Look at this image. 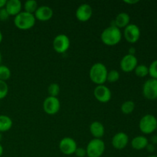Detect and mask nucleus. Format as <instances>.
Segmentation results:
<instances>
[{"label":"nucleus","instance_id":"dca6fc26","mask_svg":"<svg viewBox=\"0 0 157 157\" xmlns=\"http://www.w3.org/2000/svg\"><path fill=\"white\" fill-rule=\"evenodd\" d=\"M5 9L10 16H15L21 12L22 4L20 0H8L6 2Z\"/></svg>","mask_w":157,"mask_h":157},{"label":"nucleus","instance_id":"c85d7f7f","mask_svg":"<svg viewBox=\"0 0 157 157\" xmlns=\"http://www.w3.org/2000/svg\"><path fill=\"white\" fill-rule=\"evenodd\" d=\"M9 17H10V15H9L5 8L0 9V21H6V20L9 19Z\"/></svg>","mask_w":157,"mask_h":157},{"label":"nucleus","instance_id":"aec40b11","mask_svg":"<svg viewBox=\"0 0 157 157\" xmlns=\"http://www.w3.org/2000/svg\"><path fill=\"white\" fill-rule=\"evenodd\" d=\"M12 120L7 115H0V132H7L12 128Z\"/></svg>","mask_w":157,"mask_h":157},{"label":"nucleus","instance_id":"c9c22d12","mask_svg":"<svg viewBox=\"0 0 157 157\" xmlns=\"http://www.w3.org/2000/svg\"><path fill=\"white\" fill-rule=\"evenodd\" d=\"M3 151H4V149H3V147L2 146V144H0V157L2 156Z\"/></svg>","mask_w":157,"mask_h":157},{"label":"nucleus","instance_id":"20e7f679","mask_svg":"<svg viewBox=\"0 0 157 157\" xmlns=\"http://www.w3.org/2000/svg\"><path fill=\"white\" fill-rule=\"evenodd\" d=\"M139 128L144 134H151L157 129V118L153 114H146L140 119Z\"/></svg>","mask_w":157,"mask_h":157},{"label":"nucleus","instance_id":"4c0bfd02","mask_svg":"<svg viewBox=\"0 0 157 157\" xmlns=\"http://www.w3.org/2000/svg\"><path fill=\"white\" fill-rule=\"evenodd\" d=\"M2 59V53H1V51H0V65H1Z\"/></svg>","mask_w":157,"mask_h":157},{"label":"nucleus","instance_id":"0eeeda50","mask_svg":"<svg viewBox=\"0 0 157 157\" xmlns=\"http://www.w3.org/2000/svg\"><path fill=\"white\" fill-rule=\"evenodd\" d=\"M71 41L68 36L64 34H59L53 40V48L56 52L63 54L70 48Z\"/></svg>","mask_w":157,"mask_h":157},{"label":"nucleus","instance_id":"2f4dec72","mask_svg":"<svg viewBox=\"0 0 157 157\" xmlns=\"http://www.w3.org/2000/svg\"><path fill=\"white\" fill-rule=\"evenodd\" d=\"M124 2L129 5H134L139 2L138 0H124Z\"/></svg>","mask_w":157,"mask_h":157},{"label":"nucleus","instance_id":"f8f14e48","mask_svg":"<svg viewBox=\"0 0 157 157\" xmlns=\"http://www.w3.org/2000/svg\"><path fill=\"white\" fill-rule=\"evenodd\" d=\"M92 15H93V9L88 3H83L80 5L75 12V16L77 19L82 22H85L90 20Z\"/></svg>","mask_w":157,"mask_h":157},{"label":"nucleus","instance_id":"473e14b6","mask_svg":"<svg viewBox=\"0 0 157 157\" xmlns=\"http://www.w3.org/2000/svg\"><path fill=\"white\" fill-rule=\"evenodd\" d=\"M151 142H152V144H157V136L156 135H154V136H153L151 137Z\"/></svg>","mask_w":157,"mask_h":157},{"label":"nucleus","instance_id":"f257e3e1","mask_svg":"<svg viewBox=\"0 0 157 157\" xmlns=\"http://www.w3.org/2000/svg\"><path fill=\"white\" fill-rule=\"evenodd\" d=\"M122 38V32L121 29L116 26L110 25L106 28L101 35V39L104 44L113 46L117 44Z\"/></svg>","mask_w":157,"mask_h":157},{"label":"nucleus","instance_id":"412c9836","mask_svg":"<svg viewBox=\"0 0 157 157\" xmlns=\"http://www.w3.org/2000/svg\"><path fill=\"white\" fill-rule=\"evenodd\" d=\"M135 109V103L132 101H127L121 104V112L124 114H130L133 113Z\"/></svg>","mask_w":157,"mask_h":157},{"label":"nucleus","instance_id":"f3484780","mask_svg":"<svg viewBox=\"0 0 157 157\" xmlns=\"http://www.w3.org/2000/svg\"><path fill=\"white\" fill-rule=\"evenodd\" d=\"M90 132L95 139H101L105 133L104 126L100 121H94L90 125Z\"/></svg>","mask_w":157,"mask_h":157},{"label":"nucleus","instance_id":"4468645a","mask_svg":"<svg viewBox=\"0 0 157 157\" xmlns=\"http://www.w3.org/2000/svg\"><path fill=\"white\" fill-rule=\"evenodd\" d=\"M129 143V136L124 132H119L113 136L111 140L112 146L116 150H124Z\"/></svg>","mask_w":157,"mask_h":157},{"label":"nucleus","instance_id":"393cba45","mask_svg":"<svg viewBox=\"0 0 157 157\" xmlns=\"http://www.w3.org/2000/svg\"><path fill=\"white\" fill-rule=\"evenodd\" d=\"M121 78V74L117 70H111L108 71L107 77V81L110 83L117 82Z\"/></svg>","mask_w":157,"mask_h":157},{"label":"nucleus","instance_id":"2eb2a0df","mask_svg":"<svg viewBox=\"0 0 157 157\" xmlns=\"http://www.w3.org/2000/svg\"><path fill=\"white\" fill-rule=\"evenodd\" d=\"M54 12L51 7L48 6H41L37 9L34 15L35 19L41 21H47L53 17Z\"/></svg>","mask_w":157,"mask_h":157},{"label":"nucleus","instance_id":"b1692460","mask_svg":"<svg viewBox=\"0 0 157 157\" xmlns=\"http://www.w3.org/2000/svg\"><path fill=\"white\" fill-rule=\"evenodd\" d=\"M12 72L9 67L6 65H0V80L3 81H6L11 78Z\"/></svg>","mask_w":157,"mask_h":157},{"label":"nucleus","instance_id":"c756f323","mask_svg":"<svg viewBox=\"0 0 157 157\" xmlns=\"http://www.w3.org/2000/svg\"><path fill=\"white\" fill-rule=\"evenodd\" d=\"M75 154L78 157H85L87 156V152H86V149L83 148V147H78L75 150Z\"/></svg>","mask_w":157,"mask_h":157},{"label":"nucleus","instance_id":"7ed1b4c3","mask_svg":"<svg viewBox=\"0 0 157 157\" xmlns=\"http://www.w3.org/2000/svg\"><path fill=\"white\" fill-rule=\"evenodd\" d=\"M35 21L36 19L34 14L28 13L25 11H21L14 18V25L15 27L21 30H28L32 29L35 25Z\"/></svg>","mask_w":157,"mask_h":157},{"label":"nucleus","instance_id":"9d476101","mask_svg":"<svg viewBox=\"0 0 157 157\" xmlns=\"http://www.w3.org/2000/svg\"><path fill=\"white\" fill-rule=\"evenodd\" d=\"M138 65V60L135 55H124L120 62V67L124 72L129 73L135 70L136 66Z\"/></svg>","mask_w":157,"mask_h":157},{"label":"nucleus","instance_id":"cd10ccee","mask_svg":"<svg viewBox=\"0 0 157 157\" xmlns=\"http://www.w3.org/2000/svg\"><path fill=\"white\" fill-rule=\"evenodd\" d=\"M149 75L151 78L157 80V59L153 61L149 66Z\"/></svg>","mask_w":157,"mask_h":157},{"label":"nucleus","instance_id":"5701e85b","mask_svg":"<svg viewBox=\"0 0 157 157\" xmlns=\"http://www.w3.org/2000/svg\"><path fill=\"white\" fill-rule=\"evenodd\" d=\"M134 72L137 77L144 78L149 75V67L145 64H138L135 68Z\"/></svg>","mask_w":157,"mask_h":157},{"label":"nucleus","instance_id":"58836bf2","mask_svg":"<svg viewBox=\"0 0 157 157\" xmlns=\"http://www.w3.org/2000/svg\"><path fill=\"white\" fill-rule=\"evenodd\" d=\"M147 157H157V156H156V155H150V156H149Z\"/></svg>","mask_w":157,"mask_h":157},{"label":"nucleus","instance_id":"423d86ee","mask_svg":"<svg viewBox=\"0 0 157 157\" xmlns=\"http://www.w3.org/2000/svg\"><path fill=\"white\" fill-rule=\"evenodd\" d=\"M143 94L147 100L154 101L157 99V80L150 78L143 85Z\"/></svg>","mask_w":157,"mask_h":157},{"label":"nucleus","instance_id":"a211bd4d","mask_svg":"<svg viewBox=\"0 0 157 157\" xmlns=\"http://www.w3.org/2000/svg\"><path fill=\"white\" fill-rule=\"evenodd\" d=\"M130 15L127 13V12H121L118 14L115 18L114 21H113V24L111 25L116 26L118 29H125L129 24H130Z\"/></svg>","mask_w":157,"mask_h":157},{"label":"nucleus","instance_id":"ea45409f","mask_svg":"<svg viewBox=\"0 0 157 157\" xmlns=\"http://www.w3.org/2000/svg\"><path fill=\"white\" fill-rule=\"evenodd\" d=\"M2 133L0 132V141L2 140Z\"/></svg>","mask_w":157,"mask_h":157},{"label":"nucleus","instance_id":"39448f33","mask_svg":"<svg viewBox=\"0 0 157 157\" xmlns=\"http://www.w3.org/2000/svg\"><path fill=\"white\" fill-rule=\"evenodd\" d=\"M105 151V144L101 139H95L90 141L86 147L87 157H101Z\"/></svg>","mask_w":157,"mask_h":157},{"label":"nucleus","instance_id":"72a5a7b5","mask_svg":"<svg viewBox=\"0 0 157 157\" xmlns=\"http://www.w3.org/2000/svg\"><path fill=\"white\" fill-rule=\"evenodd\" d=\"M135 53H136V49H135L133 47H131L130 49H129L128 54H130V55H135Z\"/></svg>","mask_w":157,"mask_h":157},{"label":"nucleus","instance_id":"bb28decb","mask_svg":"<svg viewBox=\"0 0 157 157\" xmlns=\"http://www.w3.org/2000/svg\"><path fill=\"white\" fill-rule=\"evenodd\" d=\"M9 93V86L6 81L0 80V100H2L6 98Z\"/></svg>","mask_w":157,"mask_h":157},{"label":"nucleus","instance_id":"ddd939ff","mask_svg":"<svg viewBox=\"0 0 157 157\" xmlns=\"http://www.w3.org/2000/svg\"><path fill=\"white\" fill-rule=\"evenodd\" d=\"M78 148L76 141L71 137H64L60 141L59 149L62 153L67 156L75 154V150Z\"/></svg>","mask_w":157,"mask_h":157},{"label":"nucleus","instance_id":"7c9ffc66","mask_svg":"<svg viewBox=\"0 0 157 157\" xmlns=\"http://www.w3.org/2000/svg\"><path fill=\"white\" fill-rule=\"evenodd\" d=\"M146 149L147 150V151L150 152V153H153L155 150V146L152 144H149L147 146Z\"/></svg>","mask_w":157,"mask_h":157},{"label":"nucleus","instance_id":"e433bc0d","mask_svg":"<svg viewBox=\"0 0 157 157\" xmlns=\"http://www.w3.org/2000/svg\"><path fill=\"white\" fill-rule=\"evenodd\" d=\"M2 38H3L2 33V32H1V31H0V44H1L2 41Z\"/></svg>","mask_w":157,"mask_h":157},{"label":"nucleus","instance_id":"f03ea898","mask_svg":"<svg viewBox=\"0 0 157 157\" xmlns=\"http://www.w3.org/2000/svg\"><path fill=\"white\" fill-rule=\"evenodd\" d=\"M108 70L103 63H95L90 67L89 76L92 82L97 85L104 84L107 81V77Z\"/></svg>","mask_w":157,"mask_h":157},{"label":"nucleus","instance_id":"1a4fd4ad","mask_svg":"<svg viewBox=\"0 0 157 157\" xmlns=\"http://www.w3.org/2000/svg\"><path fill=\"white\" fill-rule=\"evenodd\" d=\"M140 29L136 25L129 24L124 29V36L126 41L130 44H134L140 38Z\"/></svg>","mask_w":157,"mask_h":157},{"label":"nucleus","instance_id":"f704fd0d","mask_svg":"<svg viewBox=\"0 0 157 157\" xmlns=\"http://www.w3.org/2000/svg\"><path fill=\"white\" fill-rule=\"evenodd\" d=\"M6 0H0V9H2V8H5L6 4Z\"/></svg>","mask_w":157,"mask_h":157},{"label":"nucleus","instance_id":"4be33fe9","mask_svg":"<svg viewBox=\"0 0 157 157\" xmlns=\"http://www.w3.org/2000/svg\"><path fill=\"white\" fill-rule=\"evenodd\" d=\"M38 8V2L35 0H28L24 3L25 12L28 13L35 14Z\"/></svg>","mask_w":157,"mask_h":157},{"label":"nucleus","instance_id":"6ab92c4d","mask_svg":"<svg viewBox=\"0 0 157 157\" xmlns=\"http://www.w3.org/2000/svg\"><path fill=\"white\" fill-rule=\"evenodd\" d=\"M148 144V139L144 136H137L131 140L132 148L136 150H142L146 149Z\"/></svg>","mask_w":157,"mask_h":157},{"label":"nucleus","instance_id":"a878e982","mask_svg":"<svg viewBox=\"0 0 157 157\" xmlns=\"http://www.w3.org/2000/svg\"><path fill=\"white\" fill-rule=\"evenodd\" d=\"M48 91L49 96L57 98V96H58L60 93L59 84H57V83H52V84L48 86Z\"/></svg>","mask_w":157,"mask_h":157},{"label":"nucleus","instance_id":"6e6552de","mask_svg":"<svg viewBox=\"0 0 157 157\" xmlns=\"http://www.w3.org/2000/svg\"><path fill=\"white\" fill-rule=\"evenodd\" d=\"M61 108V103L58 98L48 96L43 102V109L47 114H56Z\"/></svg>","mask_w":157,"mask_h":157},{"label":"nucleus","instance_id":"9b49d317","mask_svg":"<svg viewBox=\"0 0 157 157\" xmlns=\"http://www.w3.org/2000/svg\"><path fill=\"white\" fill-rule=\"evenodd\" d=\"M94 98L101 103H107L110 101L112 93L110 89L104 84L97 85L94 90Z\"/></svg>","mask_w":157,"mask_h":157}]
</instances>
